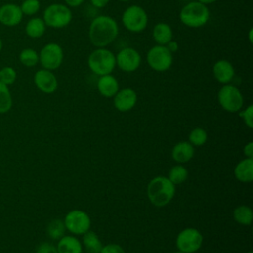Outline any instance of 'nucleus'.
Returning a JSON list of instances; mask_svg holds the SVG:
<instances>
[{
	"label": "nucleus",
	"instance_id": "f257e3e1",
	"mask_svg": "<svg viewBox=\"0 0 253 253\" xmlns=\"http://www.w3.org/2000/svg\"><path fill=\"white\" fill-rule=\"evenodd\" d=\"M119 35L117 21L108 15L94 18L89 27V39L96 47H106L112 43Z\"/></svg>",
	"mask_w": 253,
	"mask_h": 253
},
{
	"label": "nucleus",
	"instance_id": "f03ea898",
	"mask_svg": "<svg viewBox=\"0 0 253 253\" xmlns=\"http://www.w3.org/2000/svg\"><path fill=\"white\" fill-rule=\"evenodd\" d=\"M147 197L155 207H164L174 198L175 185L164 176H157L150 180L147 185Z\"/></svg>",
	"mask_w": 253,
	"mask_h": 253
},
{
	"label": "nucleus",
	"instance_id": "7ed1b4c3",
	"mask_svg": "<svg viewBox=\"0 0 253 253\" xmlns=\"http://www.w3.org/2000/svg\"><path fill=\"white\" fill-rule=\"evenodd\" d=\"M179 19L183 25L189 28L204 27L210 19V10L207 5L199 1H190L179 13Z\"/></svg>",
	"mask_w": 253,
	"mask_h": 253
},
{
	"label": "nucleus",
	"instance_id": "20e7f679",
	"mask_svg": "<svg viewBox=\"0 0 253 253\" xmlns=\"http://www.w3.org/2000/svg\"><path fill=\"white\" fill-rule=\"evenodd\" d=\"M90 70L98 75L111 74L116 67V54L106 47L95 48L87 59Z\"/></svg>",
	"mask_w": 253,
	"mask_h": 253
},
{
	"label": "nucleus",
	"instance_id": "39448f33",
	"mask_svg": "<svg viewBox=\"0 0 253 253\" xmlns=\"http://www.w3.org/2000/svg\"><path fill=\"white\" fill-rule=\"evenodd\" d=\"M42 20L46 27L61 29L70 24L72 20V12L66 5L60 3L50 4L44 9Z\"/></svg>",
	"mask_w": 253,
	"mask_h": 253
},
{
	"label": "nucleus",
	"instance_id": "423d86ee",
	"mask_svg": "<svg viewBox=\"0 0 253 253\" xmlns=\"http://www.w3.org/2000/svg\"><path fill=\"white\" fill-rule=\"evenodd\" d=\"M124 27L131 33H141L148 24L146 11L139 5L128 6L122 15Z\"/></svg>",
	"mask_w": 253,
	"mask_h": 253
},
{
	"label": "nucleus",
	"instance_id": "0eeeda50",
	"mask_svg": "<svg viewBox=\"0 0 253 253\" xmlns=\"http://www.w3.org/2000/svg\"><path fill=\"white\" fill-rule=\"evenodd\" d=\"M220 107L229 113L239 112L243 107V96L239 89L230 84H224L217 93Z\"/></svg>",
	"mask_w": 253,
	"mask_h": 253
},
{
	"label": "nucleus",
	"instance_id": "6e6552de",
	"mask_svg": "<svg viewBox=\"0 0 253 253\" xmlns=\"http://www.w3.org/2000/svg\"><path fill=\"white\" fill-rule=\"evenodd\" d=\"M146 61L151 69L164 72L172 66L173 53L165 45L156 44L147 51Z\"/></svg>",
	"mask_w": 253,
	"mask_h": 253
},
{
	"label": "nucleus",
	"instance_id": "1a4fd4ad",
	"mask_svg": "<svg viewBox=\"0 0 253 253\" xmlns=\"http://www.w3.org/2000/svg\"><path fill=\"white\" fill-rule=\"evenodd\" d=\"M63 49L55 42H48L42 46L39 53V62L44 69L55 70L63 62Z\"/></svg>",
	"mask_w": 253,
	"mask_h": 253
},
{
	"label": "nucleus",
	"instance_id": "9d476101",
	"mask_svg": "<svg viewBox=\"0 0 253 253\" xmlns=\"http://www.w3.org/2000/svg\"><path fill=\"white\" fill-rule=\"evenodd\" d=\"M203 244L202 233L193 227L181 230L176 238V246L180 252L195 253Z\"/></svg>",
	"mask_w": 253,
	"mask_h": 253
},
{
	"label": "nucleus",
	"instance_id": "9b49d317",
	"mask_svg": "<svg viewBox=\"0 0 253 253\" xmlns=\"http://www.w3.org/2000/svg\"><path fill=\"white\" fill-rule=\"evenodd\" d=\"M63 222L65 228L75 235H83L91 227L90 216L81 210H72L67 212Z\"/></svg>",
	"mask_w": 253,
	"mask_h": 253
},
{
	"label": "nucleus",
	"instance_id": "f8f14e48",
	"mask_svg": "<svg viewBox=\"0 0 253 253\" xmlns=\"http://www.w3.org/2000/svg\"><path fill=\"white\" fill-rule=\"evenodd\" d=\"M141 63L139 52L132 47H125L116 54V66L125 72L135 71Z\"/></svg>",
	"mask_w": 253,
	"mask_h": 253
},
{
	"label": "nucleus",
	"instance_id": "ddd939ff",
	"mask_svg": "<svg viewBox=\"0 0 253 253\" xmlns=\"http://www.w3.org/2000/svg\"><path fill=\"white\" fill-rule=\"evenodd\" d=\"M36 87L42 93L52 94L58 87V82L55 74L48 69H39L34 75Z\"/></svg>",
	"mask_w": 253,
	"mask_h": 253
},
{
	"label": "nucleus",
	"instance_id": "4468645a",
	"mask_svg": "<svg viewBox=\"0 0 253 253\" xmlns=\"http://www.w3.org/2000/svg\"><path fill=\"white\" fill-rule=\"evenodd\" d=\"M23 13L19 5L7 3L0 7V23L6 27L18 26L23 20Z\"/></svg>",
	"mask_w": 253,
	"mask_h": 253
},
{
	"label": "nucleus",
	"instance_id": "2eb2a0df",
	"mask_svg": "<svg viewBox=\"0 0 253 253\" xmlns=\"http://www.w3.org/2000/svg\"><path fill=\"white\" fill-rule=\"evenodd\" d=\"M137 102L136 92L131 88H124L114 96V106L120 112L130 111Z\"/></svg>",
	"mask_w": 253,
	"mask_h": 253
},
{
	"label": "nucleus",
	"instance_id": "dca6fc26",
	"mask_svg": "<svg viewBox=\"0 0 253 253\" xmlns=\"http://www.w3.org/2000/svg\"><path fill=\"white\" fill-rule=\"evenodd\" d=\"M212 73L219 83L228 84L233 79L235 70L230 61L226 59H219L213 64Z\"/></svg>",
	"mask_w": 253,
	"mask_h": 253
},
{
	"label": "nucleus",
	"instance_id": "f3484780",
	"mask_svg": "<svg viewBox=\"0 0 253 253\" xmlns=\"http://www.w3.org/2000/svg\"><path fill=\"white\" fill-rule=\"evenodd\" d=\"M97 89L103 97L112 98L120 90L119 81L114 75H112V73L99 76L97 82Z\"/></svg>",
	"mask_w": 253,
	"mask_h": 253
},
{
	"label": "nucleus",
	"instance_id": "a211bd4d",
	"mask_svg": "<svg viewBox=\"0 0 253 253\" xmlns=\"http://www.w3.org/2000/svg\"><path fill=\"white\" fill-rule=\"evenodd\" d=\"M195 154L194 146L189 141H180L172 149V158L179 164L190 161Z\"/></svg>",
	"mask_w": 253,
	"mask_h": 253
},
{
	"label": "nucleus",
	"instance_id": "6ab92c4d",
	"mask_svg": "<svg viewBox=\"0 0 253 253\" xmlns=\"http://www.w3.org/2000/svg\"><path fill=\"white\" fill-rule=\"evenodd\" d=\"M235 178L243 183H249L253 180V158H244L239 161L234 168Z\"/></svg>",
	"mask_w": 253,
	"mask_h": 253
},
{
	"label": "nucleus",
	"instance_id": "aec40b11",
	"mask_svg": "<svg viewBox=\"0 0 253 253\" xmlns=\"http://www.w3.org/2000/svg\"><path fill=\"white\" fill-rule=\"evenodd\" d=\"M57 253H82V243L75 236L63 235L57 242Z\"/></svg>",
	"mask_w": 253,
	"mask_h": 253
},
{
	"label": "nucleus",
	"instance_id": "412c9836",
	"mask_svg": "<svg viewBox=\"0 0 253 253\" xmlns=\"http://www.w3.org/2000/svg\"><path fill=\"white\" fill-rule=\"evenodd\" d=\"M152 37L157 44L166 45L173 40V30L168 24L161 22L153 27Z\"/></svg>",
	"mask_w": 253,
	"mask_h": 253
},
{
	"label": "nucleus",
	"instance_id": "4be33fe9",
	"mask_svg": "<svg viewBox=\"0 0 253 253\" xmlns=\"http://www.w3.org/2000/svg\"><path fill=\"white\" fill-rule=\"evenodd\" d=\"M45 24L42 18L34 17L28 21L25 27V32L28 37L32 39H38L43 36L45 32Z\"/></svg>",
	"mask_w": 253,
	"mask_h": 253
},
{
	"label": "nucleus",
	"instance_id": "5701e85b",
	"mask_svg": "<svg viewBox=\"0 0 253 253\" xmlns=\"http://www.w3.org/2000/svg\"><path fill=\"white\" fill-rule=\"evenodd\" d=\"M83 245L88 253H100L103 247L99 236L91 230L83 234Z\"/></svg>",
	"mask_w": 253,
	"mask_h": 253
},
{
	"label": "nucleus",
	"instance_id": "b1692460",
	"mask_svg": "<svg viewBox=\"0 0 253 253\" xmlns=\"http://www.w3.org/2000/svg\"><path fill=\"white\" fill-rule=\"evenodd\" d=\"M234 220L242 225H250L253 219V212L248 206H239L233 211Z\"/></svg>",
	"mask_w": 253,
	"mask_h": 253
},
{
	"label": "nucleus",
	"instance_id": "393cba45",
	"mask_svg": "<svg viewBox=\"0 0 253 253\" xmlns=\"http://www.w3.org/2000/svg\"><path fill=\"white\" fill-rule=\"evenodd\" d=\"M13 99L9 87L0 82V114H5L11 110Z\"/></svg>",
	"mask_w": 253,
	"mask_h": 253
},
{
	"label": "nucleus",
	"instance_id": "a878e982",
	"mask_svg": "<svg viewBox=\"0 0 253 253\" xmlns=\"http://www.w3.org/2000/svg\"><path fill=\"white\" fill-rule=\"evenodd\" d=\"M174 185H178V184H182L183 182H185L188 178V170L186 169V167H184L182 164H178L173 166L168 174L167 177Z\"/></svg>",
	"mask_w": 253,
	"mask_h": 253
},
{
	"label": "nucleus",
	"instance_id": "bb28decb",
	"mask_svg": "<svg viewBox=\"0 0 253 253\" xmlns=\"http://www.w3.org/2000/svg\"><path fill=\"white\" fill-rule=\"evenodd\" d=\"M20 62L26 67H33L39 63V53L33 48H24L19 54Z\"/></svg>",
	"mask_w": 253,
	"mask_h": 253
},
{
	"label": "nucleus",
	"instance_id": "cd10ccee",
	"mask_svg": "<svg viewBox=\"0 0 253 253\" xmlns=\"http://www.w3.org/2000/svg\"><path fill=\"white\" fill-rule=\"evenodd\" d=\"M65 225H64V222L63 220L61 219H53L51 220L48 225H47V228H46V231H47V235L51 238V239H54V240H58L59 238H61L63 235H64V232H65Z\"/></svg>",
	"mask_w": 253,
	"mask_h": 253
},
{
	"label": "nucleus",
	"instance_id": "c85d7f7f",
	"mask_svg": "<svg viewBox=\"0 0 253 253\" xmlns=\"http://www.w3.org/2000/svg\"><path fill=\"white\" fill-rule=\"evenodd\" d=\"M208 139L207 131L202 127L194 128L189 134V142L193 146H202Z\"/></svg>",
	"mask_w": 253,
	"mask_h": 253
},
{
	"label": "nucleus",
	"instance_id": "c756f323",
	"mask_svg": "<svg viewBox=\"0 0 253 253\" xmlns=\"http://www.w3.org/2000/svg\"><path fill=\"white\" fill-rule=\"evenodd\" d=\"M17 79V72L11 66H4L0 69V82L9 86L12 85Z\"/></svg>",
	"mask_w": 253,
	"mask_h": 253
},
{
	"label": "nucleus",
	"instance_id": "7c9ffc66",
	"mask_svg": "<svg viewBox=\"0 0 253 253\" xmlns=\"http://www.w3.org/2000/svg\"><path fill=\"white\" fill-rule=\"evenodd\" d=\"M23 15L33 16L40 11L41 3L39 0H24L20 6Z\"/></svg>",
	"mask_w": 253,
	"mask_h": 253
},
{
	"label": "nucleus",
	"instance_id": "2f4dec72",
	"mask_svg": "<svg viewBox=\"0 0 253 253\" xmlns=\"http://www.w3.org/2000/svg\"><path fill=\"white\" fill-rule=\"evenodd\" d=\"M239 117L243 120L244 124L249 127H253V106L249 105L247 108H245L243 111L239 113Z\"/></svg>",
	"mask_w": 253,
	"mask_h": 253
},
{
	"label": "nucleus",
	"instance_id": "473e14b6",
	"mask_svg": "<svg viewBox=\"0 0 253 253\" xmlns=\"http://www.w3.org/2000/svg\"><path fill=\"white\" fill-rule=\"evenodd\" d=\"M100 253H126V251L121 245L116 243H111L103 246Z\"/></svg>",
	"mask_w": 253,
	"mask_h": 253
},
{
	"label": "nucleus",
	"instance_id": "72a5a7b5",
	"mask_svg": "<svg viewBox=\"0 0 253 253\" xmlns=\"http://www.w3.org/2000/svg\"><path fill=\"white\" fill-rule=\"evenodd\" d=\"M35 253H57V249L53 244L49 242H43L37 247Z\"/></svg>",
	"mask_w": 253,
	"mask_h": 253
},
{
	"label": "nucleus",
	"instance_id": "f704fd0d",
	"mask_svg": "<svg viewBox=\"0 0 253 253\" xmlns=\"http://www.w3.org/2000/svg\"><path fill=\"white\" fill-rule=\"evenodd\" d=\"M243 152H244V155H245L247 158H253V142H252V141L248 142V143L244 146Z\"/></svg>",
	"mask_w": 253,
	"mask_h": 253
},
{
	"label": "nucleus",
	"instance_id": "c9c22d12",
	"mask_svg": "<svg viewBox=\"0 0 253 253\" xmlns=\"http://www.w3.org/2000/svg\"><path fill=\"white\" fill-rule=\"evenodd\" d=\"M91 4L95 7V8H104L108 5V3L110 2V0H90Z\"/></svg>",
	"mask_w": 253,
	"mask_h": 253
},
{
	"label": "nucleus",
	"instance_id": "e433bc0d",
	"mask_svg": "<svg viewBox=\"0 0 253 253\" xmlns=\"http://www.w3.org/2000/svg\"><path fill=\"white\" fill-rule=\"evenodd\" d=\"M165 46H166L172 53H173V52H176V51L178 50V48H179L178 42H177L176 41H173V40H171Z\"/></svg>",
	"mask_w": 253,
	"mask_h": 253
},
{
	"label": "nucleus",
	"instance_id": "4c0bfd02",
	"mask_svg": "<svg viewBox=\"0 0 253 253\" xmlns=\"http://www.w3.org/2000/svg\"><path fill=\"white\" fill-rule=\"evenodd\" d=\"M66 3V6H68L69 8H75L80 6L85 0H64Z\"/></svg>",
	"mask_w": 253,
	"mask_h": 253
},
{
	"label": "nucleus",
	"instance_id": "58836bf2",
	"mask_svg": "<svg viewBox=\"0 0 253 253\" xmlns=\"http://www.w3.org/2000/svg\"><path fill=\"white\" fill-rule=\"evenodd\" d=\"M197 1H199V2H200V3H202V4L209 5V4H212V3L216 2L217 0H197Z\"/></svg>",
	"mask_w": 253,
	"mask_h": 253
},
{
	"label": "nucleus",
	"instance_id": "ea45409f",
	"mask_svg": "<svg viewBox=\"0 0 253 253\" xmlns=\"http://www.w3.org/2000/svg\"><path fill=\"white\" fill-rule=\"evenodd\" d=\"M252 32H253V29L251 28V29L249 30V42H252Z\"/></svg>",
	"mask_w": 253,
	"mask_h": 253
},
{
	"label": "nucleus",
	"instance_id": "a19ab883",
	"mask_svg": "<svg viewBox=\"0 0 253 253\" xmlns=\"http://www.w3.org/2000/svg\"><path fill=\"white\" fill-rule=\"evenodd\" d=\"M2 48H3V42H2V40L0 39V52H1Z\"/></svg>",
	"mask_w": 253,
	"mask_h": 253
},
{
	"label": "nucleus",
	"instance_id": "79ce46f5",
	"mask_svg": "<svg viewBox=\"0 0 253 253\" xmlns=\"http://www.w3.org/2000/svg\"><path fill=\"white\" fill-rule=\"evenodd\" d=\"M119 1H121V2H128L130 0H119Z\"/></svg>",
	"mask_w": 253,
	"mask_h": 253
},
{
	"label": "nucleus",
	"instance_id": "37998d69",
	"mask_svg": "<svg viewBox=\"0 0 253 253\" xmlns=\"http://www.w3.org/2000/svg\"><path fill=\"white\" fill-rule=\"evenodd\" d=\"M173 253H184V252H180V251H178V252H173Z\"/></svg>",
	"mask_w": 253,
	"mask_h": 253
},
{
	"label": "nucleus",
	"instance_id": "c03bdc74",
	"mask_svg": "<svg viewBox=\"0 0 253 253\" xmlns=\"http://www.w3.org/2000/svg\"><path fill=\"white\" fill-rule=\"evenodd\" d=\"M248 253H253V252H252V251H249V252H248Z\"/></svg>",
	"mask_w": 253,
	"mask_h": 253
}]
</instances>
